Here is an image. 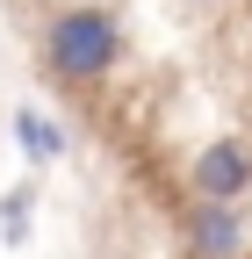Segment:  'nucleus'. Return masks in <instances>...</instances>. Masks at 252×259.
<instances>
[{
	"label": "nucleus",
	"instance_id": "f257e3e1",
	"mask_svg": "<svg viewBox=\"0 0 252 259\" xmlns=\"http://www.w3.org/2000/svg\"><path fill=\"white\" fill-rule=\"evenodd\" d=\"M115 51H122L115 8H65L44 29V65H51V79H65V87H94L115 65Z\"/></svg>",
	"mask_w": 252,
	"mask_h": 259
},
{
	"label": "nucleus",
	"instance_id": "f03ea898",
	"mask_svg": "<svg viewBox=\"0 0 252 259\" xmlns=\"http://www.w3.org/2000/svg\"><path fill=\"white\" fill-rule=\"evenodd\" d=\"M187 187H195V202H224L238 209V194L252 187V144L245 137H216L195 151V166H187Z\"/></svg>",
	"mask_w": 252,
	"mask_h": 259
},
{
	"label": "nucleus",
	"instance_id": "7ed1b4c3",
	"mask_svg": "<svg viewBox=\"0 0 252 259\" xmlns=\"http://www.w3.org/2000/svg\"><path fill=\"white\" fill-rule=\"evenodd\" d=\"M187 252L195 259H238L245 252V216L224 209V202H195V216H187Z\"/></svg>",
	"mask_w": 252,
	"mask_h": 259
},
{
	"label": "nucleus",
	"instance_id": "20e7f679",
	"mask_svg": "<svg viewBox=\"0 0 252 259\" xmlns=\"http://www.w3.org/2000/svg\"><path fill=\"white\" fill-rule=\"evenodd\" d=\"M15 144L29 158H58V151H65V130H58L51 115H36V108H15Z\"/></svg>",
	"mask_w": 252,
	"mask_h": 259
}]
</instances>
